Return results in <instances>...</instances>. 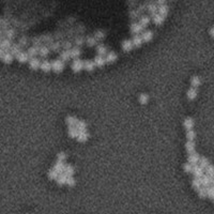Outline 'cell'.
Returning <instances> with one entry per match:
<instances>
[{
  "instance_id": "cell-16",
  "label": "cell",
  "mask_w": 214,
  "mask_h": 214,
  "mask_svg": "<svg viewBox=\"0 0 214 214\" xmlns=\"http://www.w3.org/2000/svg\"><path fill=\"white\" fill-rule=\"evenodd\" d=\"M80 54H81V50L78 46H75V47H72L70 49V55H71V58L72 59H77L79 58Z\"/></svg>"
},
{
  "instance_id": "cell-18",
  "label": "cell",
  "mask_w": 214,
  "mask_h": 214,
  "mask_svg": "<svg viewBox=\"0 0 214 214\" xmlns=\"http://www.w3.org/2000/svg\"><path fill=\"white\" fill-rule=\"evenodd\" d=\"M143 38H141V36H138V34H134L133 39H132V43H133V46L134 47H139V46H141V44H143Z\"/></svg>"
},
{
  "instance_id": "cell-22",
  "label": "cell",
  "mask_w": 214,
  "mask_h": 214,
  "mask_svg": "<svg viewBox=\"0 0 214 214\" xmlns=\"http://www.w3.org/2000/svg\"><path fill=\"white\" fill-rule=\"evenodd\" d=\"M168 11H169V9H168V7L164 3V5H159V9H157V13H160L162 16H164V17H166L167 15H168Z\"/></svg>"
},
{
  "instance_id": "cell-7",
  "label": "cell",
  "mask_w": 214,
  "mask_h": 214,
  "mask_svg": "<svg viewBox=\"0 0 214 214\" xmlns=\"http://www.w3.org/2000/svg\"><path fill=\"white\" fill-rule=\"evenodd\" d=\"M89 133H88V131L87 129H84V131H79L78 132V135H77V140L79 141V143H86L87 140H88V138H89Z\"/></svg>"
},
{
  "instance_id": "cell-23",
  "label": "cell",
  "mask_w": 214,
  "mask_h": 214,
  "mask_svg": "<svg viewBox=\"0 0 214 214\" xmlns=\"http://www.w3.org/2000/svg\"><path fill=\"white\" fill-rule=\"evenodd\" d=\"M152 18H153V22L155 24L156 26H160V25H163L164 19H165V17H164V16H162L160 13H156Z\"/></svg>"
},
{
  "instance_id": "cell-25",
  "label": "cell",
  "mask_w": 214,
  "mask_h": 214,
  "mask_svg": "<svg viewBox=\"0 0 214 214\" xmlns=\"http://www.w3.org/2000/svg\"><path fill=\"white\" fill-rule=\"evenodd\" d=\"M27 53H28V55H29L30 58L36 57V56L39 55V47H36V46H33V45H32V46H30V47H28Z\"/></svg>"
},
{
  "instance_id": "cell-33",
  "label": "cell",
  "mask_w": 214,
  "mask_h": 214,
  "mask_svg": "<svg viewBox=\"0 0 214 214\" xmlns=\"http://www.w3.org/2000/svg\"><path fill=\"white\" fill-rule=\"evenodd\" d=\"M49 48L52 49L53 52H55V53H59L60 49L62 48V47H61V43L60 42H53L52 44H49Z\"/></svg>"
},
{
  "instance_id": "cell-40",
  "label": "cell",
  "mask_w": 214,
  "mask_h": 214,
  "mask_svg": "<svg viewBox=\"0 0 214 214\" xmlns=\"http://www.w3.org/2000/svg\"><path fill=\"white\" fill-rule=\"evenodd\" d=\"M58 176H59V172L58 171H56L54 168L48 171V179L49 180H56V179L58 178Z\"/></svg>"
},
{
  "instance_id": "cell-49",
  "label": "cell",
  "mask_w": 214,
  "mask_h": 214,
  "mask_svg": "<svg viewBox=\"0 0 214 214\" xmlns=\"http://www.w3.org/2000/svg\"><path fill=\"white\" fill-rule=\"evenodd\" d=\"M186 149L190 153H193V152H194V149H195V143H193V141H188V143H186Z\"/></svg>"
},
{
  "instance_id": "cell-15",
  "label": "cell",
  "mask_w": 214,
  "mask_h": 214,
  "mask_svg": "<svg viewBox=\"0 0 214 214\" xmlns=\"http://www.w3.org/2000/svg\"><path fill=\"white\" fill-rule=\"evenodd\" d=\"M93 61H94V63H95V67H103L105 65V63H106L105 57H104V56H100V55H98V56L94 58Z\"/></svg>"
},
{
  "instance_id": "cell-48",
  "label": "cell",
  "mask_w": 214,
  "mask_h": 214,
  "mask_svg": "<svg viewBox=\"0 0 214 214\" xmlns=\"http://www.w3.org/2000/svg\"><path fill=\"white\" fill-rule=\"evenodd\" d=\"M196 95H197V92H196V90L195 89H190L188 90V92H187V96H188V98L190 100H194V98H196Z\"/></svg>"
},
{
  "instance_id": "cell-51",
  "label": "cell",
  "mask_w": 214,
  "mask_h": 214,
  "mask_svg": "<svg viewBox=\"0 0 214 214\" xmlns=\"http://www.w3.org/2000/svg\"><path fill=\"white\" fill-rule=\"evenodd\" d=\"M183 168H184V170L186 171V172H192L193 171V166H192V164L190 163V164H185V165L183 166Z\"/></svg>"
},
{
  "instance_id": "cell-1",
  "label": "cell",
  "mask_w": 214,
  "mask_h": 214,
  "mask_svg": "<svg viewBox=\"0 0 214 214\" xmlns=\"http://www.w3.org/2000/svg\"><path fill=\"white\" fill-rule=\"evenodd\" d=\"M52 70L56 73H60L64 70V62L61 59H56L52 62Z\"/></svg>"
},
{
  "instance_id": "cell-32",
  "label": "cell",
  "mask_w": 214,
  "mask_h": 214,
  "mask_svg": "<svg viewBox=\"0 0 214 214\" xmlns=\"http://www.w3.org/2000/svg\"><path fill=\"white\" fill-rule=\"evenodd\" d=\"M93 36L95 38L96 41H103L105 39V36H106V33L103 31V30H96V31L94 32Z\"/></svg>"
},
{
  "instance_id": "cell-5",
  "label": "cell",
  "mask_w": 214,
  "mask_h": 214,
  "mask_svg": "<svg viewBox=\"0 0 214 214\" xmlns=\"http://www.w3.org/2000/svg\"><path fill=\"white\" fill-rule=\"evenodd\" d=\"M28 62H29V67H30L31 70H33V71H36V70L40 69L41 61H40V59H38L36 57H32V58H30Z\"/></svg>"
},
{
  "instance_id": "cell-61",
  "label": "cell",
  "mask_w": 214,
  "mask_h": 214,
  "mask_svg": "<svg viewBox=\"0 0 214 214\" xmlns=\"http://www.w3.org/2000/svg\"><path fill=\"white\" fill-rule=\"evenodd\" d=\"M3 53H5V52H3L2 49L0 48V59H1V57H2V55H3Z\"/></svg>"
},
{
  "instance_id": "cell-9",
  "label": "cell",
  "mask_w": 214,
  "mask_h": 214,
  "mask_svg": "<svg viewBox=\"0 0 214 214\" xmlns=\"http://www.w3.org/2000/svg\"><path fill=\"white\" fill-rule=\"evenodd\" d=\"M11 45H12L11 40L7 39V38H5L2 41H0V48L2 49L3 52H9L10 48H11Z\"/></svg>"
},
{
  "instance_id": "cell-52",
  "label": "cell",
  "mask_w": 214,
  "mask_h": 214,
  "mask_svg": "<svg viewBox=\"0 0 214 214\" xmlns=\"http://www.w3.org/2000/svg\"><path fill=\"white\" fill-rule=\"evenodd\" d=\"M193 170H194V172H195V174H196L197 177H200V176H202V169H201L200 167H195Z\"/></svg>"
},
{
  "instance_id": "cell-58",
  "label": "cell",
  "mask_w": 214,
  "mask_h": 214,
  "mask_svg": "<svg viewBox=\"0 0 214 214\" xmlns=\"http://www.w3.org/2000/svg\"><path fill=\"white\" fill-rule=\"evenodd\" d=\"M155 2L159 5H164V3L166 2V0H155Z\"/></svg>"
},
{
  "instance_id": "cell-10",
  "label": "cell",
  "mask_w": 214,
  "mask_h": 214,
  "mask_svg": "<svg viewBox=\"0 0 214 214\" xmlns=\"http://www.w3.org/2000/svg\"><path fill=\"white\" fill-rule=\"evenodd\" d=\"M53 168L56 171H58L59 174H63L64 172V168H65V164H64V162H62V160H57L55 163Z\"/></svg>"
},
{
  "instance_id": "cell-59",
  "label": "cell",
  "mask_w": 214,
  "mask_h": 214,
  "mask_svg": "<svg viewBox=\"0 0 214 214\" xmlns=\"http://www.w3.org/2000/svg\"><path fill=\"white\" fill-rule=\"evenodd\" d=\"M199 195L201 197H205V190H199Z\"/></svg>"
},
{
  "instance_id": "cell-20",
  "label": "cell",
  "mask_w": 214,
  "mask_h": 214,
  "mask_svg": "<svg viewBox=\"0 0 214 214\" xmlns=\"http://www.w3.org/2000/svg\"><path fill=\"white\" fill-rule=\"evenodd\" d=\"M40 69L45 73H48L50 70H52V62H49L47 60H44L43 62H41Z\"/></svg>"
},
{
  "instance_id": "cell-54",
  "label": "cell",
  "mask_w": 214,
  "mask_h": 214,
  "mask_svg": "<svg viewBox=\"0 0 214 214\" xmlns=\"http://www.w3.org/2000/svg\"><path fill=\"white\" fill-rule=\"evenodd\" d=\"M200 185H201V181L199 179H195V180L193 181V186L194 187H197V188H198Z\"/></svg>"
},
{
  "instance_id": "cell-27",
  "label": "cell",
  "mask_w": 214,
  "mask_h": 214,
  "mask_svg": "<svg viewBox=\"0 0 214 214\" xmlns=\"http://www.w3.org/2000/svg\"><path fill=\"white\" fill-rule=\"evenodd\" d=\"M141 38H143V42H150L153 39V32L150 31V30H147V31H143V34H141Z\"/></svg>"
},
{
  "instance_id": "cell-11",
  "label": "cell",
  "mask_w": 214,
  "mask_h": 214,
  "mask_svg": "<svg viewBox=\"0 0 214 214\" xmlns=\"http://www.w3.org/2000/svg\"><path fill=\"white\" fill-rule=\"evenodd\" d=\"M105 56H106V57H105L106 63H114L117 60V58H118V55H117L115 52H109V53H107Z\"/></svg>"
},
{
  "instance_id": "cell-4",
  "label": "cell",
  "mask_w": 214,
  "mask_h": 214,
  "mask_svg": "<svg viewBox=\"0 0 214 214\" xmlns=\"http://www.w3.org/2000/svg\"><path fill=\"white\" fill-rule=\"evenodd\" d=\"M145 29L139 22H132L131 27H129V30L132 34H139L140 32H143V30Z\"/></svg>"
},
{
  "instance_id": "cell-21",
  "label": "cell",
  "mask_w": 214,
  "mask_h": 214,
  "mask_svg": "<svg viewBox=\"0 0 214 214\" xmlns=\"http://www.w3.org/2000/svg\"><path fill=\"white\" fill-rule=\"evenodd\" d=\"M15 30L14 29H12V28H8L7 30H5L3 31V36H5V38H7V39H9V40H13L14 38H15Z\"/></svg>"
},
{
  "instance_id": "cell-62",
  "label": "cell",
  "mask_w": 214,
  "mask_h": 214,
  "mask_svg": "<svg viewBox=\"0 0 214 214\" xmlns=\"http://www.w3.org/2000/svg\"><path fill=\"white\" fill-rule=\"evenodd\" d=\"M148 1H150V0H148Z\"/></svg>"
},
{
  "instance_id": "cell-45",
  "label": "cell",
  "mask_w": 214,
  "mask_h": 214,
  "mask_svg": "<svg viewBox=\"0 0 214 214\" xmlns=\"http://www.w3.org/2000/svg\"><path fill=\"white\" fill-rule=\"evenodd\" d=\"M193 125H194V121L191 119V118H188V119H185L184 120V127L187 129H191L193 127Z\"/></svg>"
},
{
  "instance_id": "cell-56",
  "label": "cell",
  "mask_w": 214,
  "mask_h": 214,
  "mask_svg": "<svg viewBox=\"0 0 214 214\" xmlns=\"http://www.w3.org/2000/svg\"><path fill=\"white\" fill-rule=\"evenodd\" d=\"M186 136H187V138L190 139V140H193V139L195 138V133H194L193 131H190V132L187 133Z\"/></svg>"
},
{
  "instance_id": "cell-46",
  "label": "cell",
  "mask_w": 214,
  "mask_h": 214,
  "mask_svg": "<svg viewBox=\"0 0 214 214\" xmlns=\"http://www.w3.org/2000/svg\"><path fill=\"white\" fill-rule=\"evenodd\" d=\"M67 159V154L65 152H59L57 154V160H62V162H65Z\"/></svg>"
},
{
  "instance_id": "cell-30",
  "label": "cell",
  "mask_w": 214,
  "mask_h": 214,
  "mask_svg": "<svg viewBox=\"0 0 214 214\" xmlns=\"http://www.w3.org/2000/svg\"><path fill=\"white\" fill-rule=\"evenodd\" d=\"M40 38H41V40H42V42L45 43L46 45L52 44L54 42V36H52V34H43V36H41Z\"/></svg>"
},
{
  "instance_id": "cell-26",
  "label": "cell",
  "mask_w": 214,
  "mask_h": 214,
  "mask_svg": "<svg viewBox=\"0 0 214 214\" xmlns=\"http://www.w3.org/2000/svg\"><path fill=\"white\" fill-rule=\"evenodd\" d=\"M60 59H61L64 63L67 62V61L71 59L70 50H67V49H63V52H61V53H60Z\"/></svg>"
},
{
  "instance_id": "cell-36",
  "label": "cell",
  "mask_w": 214,
  "mask_h": 214,
  "mask_svg": "<svg viewBox=\"0 0 214 214\" xmlns=\"http://www.w3.org/2000/svg\"><path fill=\"white\" fill-rule=\"evenodd\" d=\"M96 43H98V41L95 40L94 36H87V38H86V44L88 45L89 47L96 46Z\"/></svg>"
},
{
  "instance_id": "cell-47",
  "label": "cell",
  "mask_w": 214,
  "mask_h": 214,
  "mask_svg": "<svg viewBox=\"0 0 214 214\" xmlns=\"http://www.w3.org/2000/svg\"><path fill=\"white\" fill-rule=\"evenodd\" d=\"M8 28H9V22H7L5 19H0V29L5 31Z\"/></svg>"
},
{
  "instance_id": "cell-17",
  "label": "cell",
  "mask_w": 214,
  "mask_h": 214,
  "mask_svg": "<svg viewBox=\"0 0 214 214\" xmlns=\"http://www.w3.org/2000/svg\"><path fill=\"white\" fill-rule=\"evenodd\" d=\"M84 69L88 72H92L95 69V63L92 60H85L84 61Z\"/></svg>"
},
{
  "instance_id": "cell-35",
  "label": "cell",
  "mask_w": 214,
  "mask_h": 214,
  "mask_svg": "<svg viewBox=\"0 0 214 214\" xmlns=\"http://www.w3.org/2000/svg\"><path fill=\"white\" fill-rule=\"evenodd\" d=\"M138 101L141 105H146L149 102V95L147 93H140L138 96Z\"/></svg>"
},
{
  "instance_id": "cell-55",
  "label": "cell",
  "mask_w": 214,
  "mask_h": 214,
  "mask_svg": "<svg viewBox=\"0 0 214 214\" xmlns=\"http://www.w3.org/2000/svg\"><path fill=\"white\" fill-rule=\"evenodd\" d=\"M138 15H139V13L137 11H131V12H129V17L132 18V19H133V18H136Z\"/></svg>"
},
{
  "instance_id": "cell-42",
  "label": "cell",
  "mask_w": 214,
  "mask_h": 214,
  "mask_svg": "<svg viewBox=\"0 0 214 214\" xmlns=\"http://www.w3.org/2000/svg\"><path fill=\"white\" fill-rule=\"evenodd\" d=\"M42 43H43V42H42L40 36H36V38L32 39V45H33V46H36V47L40 48L41 46H42Z\"/></svg>"
},
{
  "instance_id": "cell-28",
  "label": "cell",
  "mask_w": 214,
  "mask_h": 214,
  "mask_svg": "<svg viewBox=\"0 0 214 214\" xmlns=\"http://www.w3.org/2000/svg\"><path fill=\"white\" fill-rule=\"evenodd\" d=\"M65 122H67V126H76L77 122H78V119H77L75 116H69V117H67Z\"/></svg>"
},
{
  "instance_id": "cell-53",
  "label": "cell",
  "mask_w": 214,
  "mask_h": 214,
  "mask_svg": "<svg viewBox=\"0 0 214 214\" xmlns=\"http://www.w3.org/2000/svg\"><path fill=\"white\" fill-rule=\"evenodd\" d=\"M199 84H200V83H199V78H198V77H196V76H195V77H193V78H192V86H193V87H197Z\"/></svg>"
},
{
  "instance_id": "cell-57",
  "label": "cell",
  "mask_w": 214,
  "mask_h": 214,
  "mask_svg": "<svg viewBox=\"0 0 214 214\" xmlns=\"http://www.w3.org/2000/svg\"><path fill=\"white\" fill-rule=\"evenodd\" d=\"M200 164L202 167H205V166L208 165V160H205V159H202V160H200Z\"/></svg>"
},
{
  "instance_id": "cell-44",
  "label": "cell",
  "mask_w": 214,
  "mask_h": 214,
  "mask_svg": "<svg viewBox=\"0 0 214 214\" xmlns=\"http://www.w3.org/2000/svg\"><path fill=\"white\" fill-rule=\"evenodd\" d=\"M61 47H62L63 49H67V50H70V49L73 47V45H72L71 41L65 40V41H63L62 43H61Z\"/></svg>"
},
{
  "instance_id": "cell-3",
  "label": "cell",
  "mask_w": 214,
  "mask_h": 214,
  "mask_svg": "<svg viewBox=\"0 0 214 214\" xmlns=\"http://www.w3.org/2000/svg\"><path fill=\"white\" fill-rule=\"evenodd\" d=\"M157 9H159V5L156 2H153L151 0H150V2H147V11L149 12L151 17H153L157 13Z\"/></svg>"
},
{
  "instance_id": "cell-19",
  "label": "cell",
  "mask_w": 214,
  "mask_h": 214,
  "mask_svg": "<svg viewBox=\"0 0 214 214\" xmlns=\"http://www.w3.org/2000/svg\"><path fill=\"white\" fill-rule=\"evenodd\" d=\"M67 176L64 174V172H63V174H59L58 178L56 179V181H57V184H58L59 186L65 185V184H67Z\"/></svg>"
},
{
  "instance_id": "cell-6",
  "label": "cell",
  "mask_w": 214,
  "mask_h": 214,
  "mask_svg": "<svg viewBox=\"0 0 214 214\" xmlns=\"http://www.w3.org/2000/svg\"><path fill=\"white\" fill-rule=\"evenodd\" d=\"M15 58L17 59V61L19 63H26L29 61V59H30V57H29V55H28V53L27 52H20V53H18L16 56H15Z\"/></svg>"
},
{
  "instance_id": "cell-2",
  "label": "cell",
  "mask_w": 214,
  "mask_h": 214,
  "mask_svg": "<svg viewBox=\"0 0 214 214\" xmlns=\"http://www.w3.org/2000/svg\"><path fill=\"white\" fill-rule=\"evenodd\" d=\"M71 67H72V70L74 71V73H79V72L84 69V61L80 60L79 58L74 59V61L72 63Z\"/></svg>"
},
{
  "instance_id": "cell-60",
  "label": "cell",
  "mask_w": 214,
  "mask_h": 214,
  "mask_svg": "<svg viewBox=\"0 0 214 214\" xmlns=\"http://www.w3.org/2000/svg\"><path fill=\"white\" fill-rule=\"evenodd\" d=\"M5 39V36H3V30L0 29V41H2Z\"/></svg>"
},
{
  "instance_id": "cell-43",
  "label": "cell",
  "mask_w": 214,
  "mask_h": 214,
  "mask_svg": "<svg viewBox=\"0 0 214 214\" xmlns=\"http://www.w3.org/2000/svg\"><path fill=\"white\" fill-rule=\"evenodd\" d=\"M75 184H76V180L74 179V177H73V176H67V185H69L70 187H73V186H75Z\"/></svg>"
},
{
  "instance_id": "cell-13",
  "label": "cell",
  "mask_w": 214,
  "mask_h": 214,
  "mask_svg": "<svg viewBox=\"0 0 214 214\" xmlns=\"http://www.w3.org/2000/svg\"><path fill=\"white\" fill-rule=\"evenodd\" d=\"M122 50L123 52H131L132 49H133V43H132V40H124L123 42H122Z\"/></svg>"
},
{
  "instance_id": "cell-8",
  "label": "cell",
  "mask_w": 214,
  "mask_h": 214,
  "mask_svg": "<svg viewBox=\"0 0 214 214\" xmlns=\"http://www.w3.org/2000/svg\"><path fill=\"white\" fill-rule=\"evenodd\" d=\"M13 59H14V56L10 53V52H5L3 55H2V57H1L2 62L5 63V64H11V63L13 62Z\"/></svg>"
},
{
  "instance_id": "cell-37",
  "label": "cell",
  "mask_w": 214,
  "mask_h": 214,
  "mask_svg": "<svg viewBox=\"0 0 214 214\" xmlns=\"http://www.w3.org/2000/svg\"><path fill=\"white\" fill-rule=\"evenodd\" d=\"M75 172V168L73 167L72 165H65V168H64V174L67 176H73Z\"/></svg>"
},
{
  "instance_id": "cell-31",
  "label": "cell",
  "mask_w": 214,
  "mask_h": 214,
  "mask_svg": "<svg viewBox=\"0 0 214 214\" xmlns=\"http://www.w3.org/2000/svg\"><path fill=\"white\" fill-rule=\"evenodd\" d=\"M78 129H77V127L76 126H69V129H67V134H69V136L71 137V138H76L77 137V135H78Z\"/></svg>"
},
{
  "instance_id": "cell-24",
  "label": "cell",
  "mask_w": 214,
  "mask_h": 214,
  "mask_svg": "<svg viewBox=\"0 0 214 214\" xmlns=\"http://www.w3.org/2000/svg\"><path fill=\"white\" fill-rule=\"evenodd\" d=\"M150 22H151V18H150V16H148V15H143V16H140V18H139V24L143 28H146L150 24Z\"/></svg>"
},
{
  "instance_id": "cell-29",
  "label": "cell",
  "mask_w": 214,
  "mask_h": 214,
  "mask_svg": "<svg viewBox=\"0 0 214 214\" xmlns=\"http://www.w3.org/2000/svg\"><path fill=\"white\" fill-rule=\"evenodd\" d=\"M96 53L100 56H105L108 52H107V47L104 44H96Z\"/></svg>"
},
{
  "instance_id": "cell-41",
  "label": "cell",
  "mask_w": 214,
  "mask_h": 214,
  "mask_svg": "<svg viewBox=\"0 0 214 214\" xmlns=\"http://www.w3.org/2000/svg\"><path fill=\"white\" fill-rule=\"evenodd\" d=\"M198 160H199V156H198V154H196V153H191V155H190V157H188V162L191 163V164H196L197 162H198Z\"/></svg>"
},
{
  "instance_id": "cell-14",
  "label": "cell",
  "mask_w": 214,
  "mask_h": 214,
  "mask_svg": "<svg viewBox=\"0 0 214 214\" xmlns=\"http://www.w3.org/2000/svg\"><path fill=\"white\" fill-rule=\"evenodd\" d=\"M22 50V47L20 46V45L18 44V43H14V44L11 45V48H10V53L12 54L13 56H16L18 53H20Z\"/></svg>"
},
{
  "instance_id": "cell-12",
  "label": "cell",
  "mask_w": 214,
  "mask_h": 214,
  "mask_svg": "<svg viewBox=\"0 0 214 214\" xmlns=\"http://www.w3.org/2000/svg\"><path fill=\"white\" fill-rule=\"evenodd\" d=\"M49 52H50V48H49L47 45H42L40 48H39V55H40V57H42V58H46L49 55Z\"/></svg>"
},
{
  "instance_id": "cell-34",
  "label": "cell",
  "mask_w": 214,
  "mask_h": 214,
  "mask_svg": "<svg viewBox=\"0 0 214 214\" xmlns=\"http://www.w3.org/2000/svg\"><path fill=\"white\" fill-rule=\"evenodd\" d=\"M74 42H75L76 46L79 47V46H83V45L86 43V39L83 36H76L75 38H74Z\"/></svg>"
},
{
  "instance_id": "cell-38",
  "label": "cell",
  "mask_w": 214,
  "mask_h": 214,
  "mask_svg": "<svg viewBox=\"0 0 214 214\" xmlns=\"http://www.w3.org/2000/svg\"><path fill=\"white\" fill-rule=\"evenodd\" d=\"M76 127L78 131H84V129H87V123H86L85 120H78L77 124H76Z\"/></svg>"
},
{
  "instance_id": "cell-39",
  "label": "cell",
  "mask_w": 214,
  "mask_h": 214,
  "mask_svg": "<svg viewBox=\"0 0 214 214\" xmlns=\"http://www.w3.org/2000/svg\"><path fill=\"white\" fill-rule=\"evenodd\" d=\"M18 44L20 45L22 48H24V47H27V46L29 45V40H28V38H26V36H22V38L18 40Z\"/></svg>"
},
{
  "instance_id": "cell-50",
  "label": "cell",
  "mask_w": 214,
  "mask_h": 214,
  "mask_svg": "<svg viewBox=\"0 0 214 214\" xmlns=\"http://www.w3.org/2000/svg\"><path fill=\"white\" fill-rule=\"evenodd\" d=\"M145 11H147V3H143V5H140L138 7V9H137V12H138L139 14H143Z\"/></svg>"
}]
</instances>
